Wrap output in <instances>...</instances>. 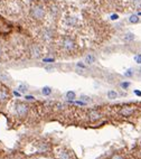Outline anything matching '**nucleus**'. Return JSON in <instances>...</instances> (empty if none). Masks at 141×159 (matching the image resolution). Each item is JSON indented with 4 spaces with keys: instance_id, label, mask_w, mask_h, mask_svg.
<instances>
[{
    "instance_id": "obj_1",
    "label": "nucleus",
    "mask_w": 141,
    "mask_h": 159,
    "mask_svg": "<svg viewBox=\"0 0 141 159\" xmlns=\"http://www.w3.org/2000/svg\"><path fill=\"white\" fill-rule=\"evenodd\" d=\"M46 15V11H45V8L43 6H39V4H35V6L31 7L30 9V16L36 20H42L43 18Z\"/></svg>"
},
{
    "instance_id": "obj_2",
    "label": "nucleus",
    "mask_w": 141,
    "mask_h": 159,
    "mask_svg": "<svg viewBox=\"0 0 141 159\" xmlns=\"http://www.w3.org/2000/svg\"><path fill=\"white\" fill-rule=\"evenodd\" d=\"M15 111L16 113L18 114L19 116H26L28 114V111H29V107L26 103H22V102H19L15 105Z\"/></svg>"
},
{
    "instance_id": "obj_3",
    "label": "nucleus",
    "mask_w": 141,
    "mask_h": 159,
    "mask_svg": "<svg viewBox=\"0 0 141 159\" xmlns=\"http://www.w3.org/2000/svg\"><path fill=\"white\" fill-rule=\"evenodd\" d=\"M62 47L67 52H71L75 48V42L72 39L71 37H64L62 39V43H60Z\"/></svg>"
},
{
    "instance_id": "obj_4",
    "label": "nucleus",
    "mask_w": 141,
    "mask_h": 159,
    "mask_svg": "<svg viewBox=\"0 0 141 159\" xmlns=\"http://www.w3.org/2000/svg\"><path fill=\"white\" fill-rule=\"evenodd\" d=\"M102 118V113L96 109H92L89 111V119L91 122H96V121L101 120Z\"/></svg>"
},
{
    "instance_id": "obj_5",
    "label": "nucleus",
    "mask_w": 141,
    "mask_h": 159,
    "mask_svg": "<svg viewBox=\"0 0 141 159\" xmlns=\"http://www.w3.org/2000/svg\"><path fill=\"white\" fill-rule=\"evenodd\" d=\"M30 55L33 58H39L42 56V49L38 45H31L30 46Z\"/></svg>"
},
{
    "instance_id": "obj_6",
    "label": "nucleus",
    "mask_w": 141,
    "mask_h": 159,
    "mask_svg": "<svg viewBox=\"0 0 141 159\" xmlns=\"http://www.w3.org/2000/svg\"><path fill=\"white\" fill-rule=\"evenodd\" d=\"M133 112H134V109L132 106H123L120 110V114L123 116H130L133 114Z\"/></svg>"
},
{
    "instance_id": "obj_7",
    "label": "nucleus",
    "mask_w": 141,
    "mask_h": 159,
    "mask_svg": "<svg viewBox=\"0 0 141 159\" xmlns=\"http://www.w3.org/2000/svg\"><path fill=\"white\" fill-rule=\"evenodd\" d=\"M9 100V93L6 89H0V103H6Z\"/></svg>"
},
{
    "instance_id": "obj_8",
    "label": "nucleus",
    "mask_w": 141,
    "mask_h": 159,
    "mask_svg": "<svg viewBox=\"0 0 141 159\" xmlns=\"http://www.w3.org/2000/svg\"><path fill=\"white\" fill-rule=\"evenodd\" d=\"M84 62H85V64H89V65L94 64L96 62V57L94 55H92V54H87L84 57Z\"/></svg>"
},
{
    "instance_id": "obj_9",
    "label": "nucleus",
    "mask_w": 141,
    "mask_h": 159,
    "mask_svg": "<svg viewBox=\"0 0 141 159\" xmlns=\"http://www.w3.org/2000/svg\"><path fill=\"white\" fill-rule=\"evenodd\" d=\"M51 37H53V30H51V29L46 28L44 31H43V38H44L45 40L50 39Z\"/></svg>"
},
{
    "instance_id": "obj_10",
    "label": "nucleus",
    "mask_w": 141,
    "mask_h": 159,
    "mask_svg": "<svg viewBox=\"0 0 141 159\" xmlns=\"http://www.w3.org/2000/svg\"><path fill=\"white\" fill-rule=\"evenodd\" d=\"M106 96L107 99H110V100H115V99H118L119 94L116 91H114V90H109L106 93Z\"/></svg>"
},
{
    "instance_id": "obj_11",
    "label": "nucleus",
    "mask_w": 141,
    "mask_h": 159,
    "mask_svg": "<svg viewBox=\"0 0 141 159\" xmlns=\"http://www.w3.org/2000/svg\"><path fill=\"white\" fill-rule=\"evenodd\" d=\"M37 148H38V151L39 152H46V151H48V149H49L48 145H47L46 142H40Z\"/></svg>"
},
{
    "instance_id": "obj_12",
    "label": "nucleus",
    "mask_w": 141,
    "mask_h": 159,
    "mask_svg": "<svg viewBox=\"0 0 141 159\" xmlns=\"http://www.w3.org/2000/svg\"><path fill=\"white\" fill-rule=\"evenodd\" d=\"M58 159H71V155L67 151H65V150H62L59 152V155H58Z\"/></svg>"
},
{
    "instance_id": "obj_13",
    "label": "nucleus",
    "mask_w": 141,
    "mask_h": 159,
    "mask_svg": "<svg viewBox=\"0 0 141 159\" xmlns=\"http://www.w3.org/2000/svg\"><path fill=\"white\" fill-rule=\"evenodd\" d=\"M129 21L131 22V24H138V22L140 21V18H139L138 15H131L129 17Z\"/></svg>"
},
{
    "instance_id": "obj_14",
    "label": "nucleus",
    "mask_w": 141,
    "mask_h": 159,
    "mask_svg": "<svg viewBox=\"0 0 141 159\" xmlns=\"http://www.w3.org/2000/svg\"><path fill=\"white\" fill-rule=\"evenodd\" d=\"M134 38H136L134 34H132V33H127V34L124 35V37H123V39H124L125 42H132Z\"/></svg>"
},
{
    "instance_id": "obj_15",
    "label": "nucleus",
    "mask_w": 141,
    "mask_h": 159,
    "mask_svg": "<svg viewBox=\"0 0 141 159\" xmlns=\"http://www.w3.org/2000/svg\"><path fill=\"white\" fill-rule=\"evenodd\" d=\"M131 3L133 6V8L137 9V10L141 9V0H131Z\"/></svg>"
},
{
    "instance_id": "obj_16",
    "label": "nucleus",
    "mask_w": 141,
    "mask_h": 159,
    "mask_svg": "<svg viewBox=\"0 0 141 159\" xmlns=\"http://www.w3.org/2000/svg\"><path fill=\"white\" fill-rule=\"evenodd\" d=\"M76 24V19L74 17H68L66 19V25L67 26H74Z\"/></svg>"
},
{
    "instance_id": "obj_17",
    "label": "nucleus",
    "mask_w": 141,
    "mask_h": 159,
    "mask_svg": "<svg viewBox=\"0 0 141 159\" xmlns=\"http://www.w3.org/2000/svg\"><path fill=\"white\" fill-rule=\"evenodd\" d=\"M42 93L44 94V95H46V96L49 95V94L51 93V89H50L49 86H44V87L42 89Z\"/></svg>"
},
{
    "instance_id": "obj_18",
    "label": "nucleus",
    "mask_w": 141,
    "mask_h": 159,
    "mask_svg": "<svg viewBox=\"0 0 141 159\" xmlns=\"http://www.w3.org/2000/svg\"><path fill=\"white\" fill-rule=\"evenodd\" d=\"M66 98L68 99V100H74V99L76 98V94L74 91H68L66 93Z\"/></svg>"
},
{
    "instance_id": "obj_19",
    "label": "nucleus",
    "mask_w": 141,
    "mask_h": 159,
    "mask_svg": "<svg viewBox=\"0 0 141 159\" xmlns=\"http://www.w3.org/2000/svg\"><path fill=\"white\" fill-rule=\"evenodd\" d=\"M27 90H28V87H27V85H25V84H20L19 86H18V91L21 92V93H26Z\"/></svg>"
},
{
    "instance_id": "obj_20",
    "label": "nucleus",
    "mask_w": 141,
    "mask_h": 159,
    "mask_svg": "<svg viewBox=\"0 0 141 159\" xmlns=\"http://www.w3.org/2000/svg\"><path fill=\"white\" fill-rule=\"evenodd\" d=\"M124 76H127V77H132L133 76V69H128V71L124 72Z\"/></svg>"
},
{
    "instance_id": "obj_21",
    "label": "nucleus",
    "mask_w": 141,
    "mask_h": 159,
    "mask_svg": "<svg viewBox=\"0 0 141 159\" xmlns=\"http://www.w3.org/2000/svg\"><path fill=\"white\" fill-rule=\"evenodd\" d=\"M130 82H122L120 84V86L122 87V89H124V90H127V89H129V86H130Z\"/></svg>"
},
{
    "instance_id": "obj_22",
    "label": "nucleus",
    "mask_w": 141,
    "mask_h": 159,
    "mask_svg": "<svg viewBox=\"0 0 141 159\" xmlns=\"http://www.w3.org/2000/svg\"><path fill=\"white\" fill-rule=\"evenodd\" d=\"M134 62H136L137 64H141V54H137V55L134 56Z\"/></svg>"
},
{
    "instance_id": "obj_23",
    "label": "nucleus",
    "mask_w": 141,
    "mask_h": 159,
    "mask_svg": "<svg viewBox=\"0 0 141 159\" xmlns=\"http://www.w3.org/2000/svg\"><path fill=\"white\" fill-rule=\"evenodd\" d=\"M111 20H118L119 19V15L118 13H113V15H111Z\"/></svg>"
},
{
    "instance_id": "obj_24",
    "label": "nucleus",
    "mask_w": 141,
    "mask_h": 159,
    "mask_svg": "<svg viewBox=\"0 0 141 159\" xmlns=\"http://www.w3.org/2000/svg\"><path fill=\"white\" fill-rule=\"evenodd\" d=\"M25 99H26V100H28V101H33V100H35V98H34L33 95H26V96H25Z\"/></svg>"
},
{
    "instance_id": "obj_25",
    "label": "nucleus",
    "mask_w": 141,
    "mask_h": 159,
    "mask_svg": "<svg viewBox=\"0 0 141 159\" xmlns=\"http://www.w3.org/2000/svg\"><path fill=\"white\" fill-rule=\"evenodd\" d=\"M44 62L45 63H53L54 58H44Z\"/></svg>"
},
{
    "instance_id": "obj_26",
    "label": "nucleus",
    "mask_w": 141,
    "mask_h": 159,
    "mask_svg": "<svg viewBox=\"0 0 141 159\" xmlns=\"http://www.w3.org/2000/svg\"><path fill=\"white\" fill-rule=\"evenodd\" d=\"M111 159H123V158H122V157L120 156V155H114V156L112 157Z\"/></svg>"
},
{
    "instance_id": "obj_27",
    "label": "nucleus",
    "mask_w": 141,
    "mask_h": 159,
    "mask_svg": "<svg viewBox=\"0 0 141 159\" xmlns=\"http://www.w3.org/2000/svg\"><path fill=\"white\" fill-rule=\"evenodd\" d=\"M134 94L136 95H138V96H141V91H139V90H134Z\"/></svg>"
},
{
    "instance_id": "obj_28",
    "label": "nucleus",
    "mask_w": 141,
    "mask_h": 159,
    "mask_svg": "<svg viewBox=\"0 0 141 159\" xmlns=\"http://www.w3.org/2000/svg\"><path fill=\"white\" fill-rule=\"evenodd\" d=\"M81 99H82V100H84V101H90V99L87 98V96H81Z\"/></svg>"
},
{
    "instance_id": "obj_29",
    "label": "nucleus",
    "mask_w": 141,
    "mask_h": 159,
    "mask_svg": "<svg viewBox=\"0 0 141 159\" xmlns=\"http://www.w3.org/2000/svg\"><path fill=\"white\" fill-rule=\"evenodd\" d=\"M77 67H82V68H84V64H82V63H78V64H77Z\"/></svg>"
},
{
    "instance_id": "obj_30",
    "label": "nucleus",
    "mask_w": 141,
    "mask_h": 159,
    "mask_svg": "<svg viewBox=\"0 0 141 159\" xmlns=\"http://www.w3.org/2000/svg\"><path fill=\"white\" fill-rule=\"evenodd\" d=\"M13 94H15L16 96H20V93H19V92H17V91H15V92H13Z\"/></svg>"
},
{
    "instance_id": "obj_31",
    "label": "nucleus",
    "mask_w": 141,
    "mask_h": 159,
    "mask_svg": "<svg viewBox=\"0 0 141 159\" xmlns=\"http://www.w3.org/2000/svg\"><path fill=\"white\" fill-rule=\"evenodd\" d=\"M2 55V48H1V46H0V56Z\"/></svg>"
},
{
    "instance_id": "obj_32",
    "label": "nucleus",
    "mask_w": 141,
    "mask_h": 159,
    "mask_svg": "<svg viewBox=\"0 0 141 159\" xmlns=\"http://www.w3.org/2000/svg\"><path fill=\"white\" fill-rule=\"evenodd\" d=\"M138 16H141V12H139V13H138Z\"/></svg>"
},
{
    "instance_id": "obj_33",
    "label": "nucleus",
    "mask_w": 141,
    "mask_h": 159,
    "mask_svg": "<svg viewBox=\"0 0 141 159\" xmlns=\"http://www.w3.org/2000/svg\"><path fill=\"white\" fill-rule=\"evenodd\" d=\"M139 72H140V74H141V68H140V69H139Z\"/></svg>"
}]
</instances>
